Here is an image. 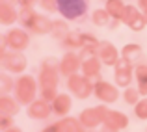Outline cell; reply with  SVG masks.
Here are the masks:
<instances>
[{"label": "cell", "mask_w": 147, "mask_h": 132, "mask_svg": "<svg viewBox=\"0 0 147 132\" xmlns=\"http://www.w3.org/2000/svg\"><path fill=\"white\" fill-rule=\"evenodd\" d=\"M58 9L67 19H78L86 13L88 0H58Z\"/></svg>", "instance_id": "obj_1"}, {"label": "cell", "mask_w": 147, "mask_h": 132, "mask_svg": "<svg viewBox=\"0 0 147 132\" xmlns=\"http://www.w3.org/2000/svg\"><path fill=\"white\" fill-rule=\"evenodd\" d=\"M125 100L127 102H136V91H125Z\"/></svg>", "instance_id": "obj_6"}, {"label": "cell", "mask_w": 147, "mask_h": 132, "mask_svg": "<svg viewBox=\"0 0 147 132\" xmlns=\"http://www.w3.org/2000/svg\"><path fill=\"white\" fill-rule=\"evenodd\" d=\"M93 21H95V24H100V26H102L104 22L108 21V15L104 13V11H95V13H93Z\"/></svg>", "instance_id": "obj_5"}, {"label": "cell", "mask_w": 147, "mask_h": 132, "mask_svg": "<svg viewBox=\"0 0 147 132\" xmlns=\"http://www.w3.org/2000/svg\"><path fill=\"white\" fill-rule=\"evenodd\" d=\"M60 100L61 102H54V110H56V114H65V112L69 110V106H71V100H69V97L65 95H60Z\"/></svg>", "instance_id": "obj_2"}, {"label": "cell", "mask_w": 147, "mask_h": 132, "mask_svg": "<svg viewBox=\"0 0 147 132\" xmlns=\"http://www.w3.org/2000/svg\"><path fill=\"white\" fill-rule=\"evenodd\" d=\"M136 115L140 119H147V99H144L142 102L136 104Z\"/></svg>", "instance_id": "obj_3"}, {"label": "cell", "mask_w": 147, "mask_h": 132, "mask_svg": "<svg viewBox=\"0 0 147 132\" xmlns=\"http://www.w3.org/2000/svg\"><path fill=\"white\" fill-rule=\"evenodd\" d=\"M123 52H125V58L129 56V58H134L138 52H140V46L138 45H129V46H125L123 48Z\"/></svg>", "instance_id": "obj_4"}]
</instances>
